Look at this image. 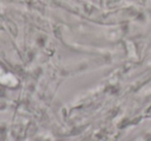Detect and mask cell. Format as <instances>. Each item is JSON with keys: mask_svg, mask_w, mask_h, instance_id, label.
Listing matches in <instances>:
<instances>
[{"mask_svg": "<svg viewBox=\"0 0 151 141\" xmlns=\"http://www.w3.org/2000/svg\"><path fill=\"white\" fill-rule=\"evenodd\" d=\"M0 83L9 85V87H14V85H17V79L11 73H7L6 71H4L0 67Z\"/></svg>", "mask_w": 151, "mask_h": 141, "instance_id": "6da1fadb", "label": "cell"}]
</instances>
